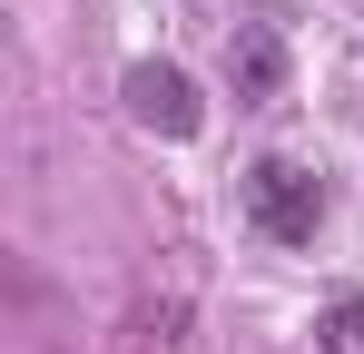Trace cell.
Returning a JSON list of instances; mask_svg holds the SVG:
<instances>
[{
  "mask_svg": "<svg viewBox=\"0 0 364 354\" xmlns=\"http://www.w3.org/2000/svg\"><path fill=\"white\" fill-rule=\"evenodd\" d=\"M315 335H325V354H364V295H345V305H335Z\"/></svg>",
  "mask_w": 364,
  "mask_h": 354,
  "instance_id": "cell-4",
  "label": "cell"
},
{
  "mask_svg": "<svg viewBox=\"0 0 364 354\" xmlns=\"http://www.w3.org/2000/svg\"><path fill=\"white\" fill-rule=\"evenodd\" d=\"M227 79H237V99H276V79H286V40H276L266 20H246L237 40H227Z\"/></svg>",
  "mask_w": 364,
  "mask_h": 354,
  "instance_id": "cell-3",
  "label": "cell"
},
{
  "mask_svg": "<svg viewBox=\"0 0 364 354\" xmlns=\"http://www.w3.org/2000/svg\"><path fill=\"white\" fill-rule=\"evenodd\" d=\"M128 118L158 128V138H197V89H187V69L138 59V69H128Z\"/></svg>",
  "mask_w": 364,
  "mask_h": 354,
  "instance_id": "cell-2",
  "label": "cell"
},
{
  "mask_svg": "<svg viewBox=\"0 0 364 354\" xmlns=\"http://www.w3.org/2000/svg\"><path fill=\"white\" fill-rule=\"evenodd\" d=\"M246 217L266 236H315V217H325V177H305L296 158H256V177H246Z\"/></svg>",
  "mask_w": 364,
  "mask_h": 354,
  "instance_id": "cell-1",
  "label": "cell"
}]
</instances>
